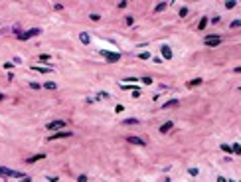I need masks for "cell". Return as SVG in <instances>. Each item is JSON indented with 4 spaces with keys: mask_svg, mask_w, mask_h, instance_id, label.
I'll return each mask as SVG.
<instances>
[{
    "mask_svg": "<svg viewBox=\"0 0 241 182\" xmlns=\"http://www.w3.org/2000/svg\"><path fill=\"white\" fill-rule=\"evenodd\" d=\"M0 176H14V178H24L22 174H18L12 168H6V166H0Z\"/></svg>",
    "mask_w": 241,
    "mask_h": 182,
    "instance_id": "obj_1",
    "label": "cell"
},
{
    "mask_svg": "<svg viewBox=\"0 0 241 182\" xmlns=\"http://www.w3.org/2000/svg\"><path fill=\"white\" fill-rule=\"evenodd\" d=\"M101 56L105 57L107 61H119L121 54H115V52H107V50H101Z\"/></svg>",
    "mask_w": 241,
    "mask_h": 182,
    "instance_id": "obj_2",
    "label": "cell"
},
{
    "mask_svg": "<svg viewBox=\"0 0 241 182\" xmlns=\"http://www.w3.org/2000/svg\"><path fill=\"white\" fill-rule=\"evenodd\" d=\"M204 42H206V46H211V48H213V46L221 44V38H219V36H208Z\"/></svg>",
    "mask_w": 241,
    "mask_h": 182,
    "instance_id": "obj_3",
    "label": "cell"
},
{
    "mask_svg": "<svg viewBox=\"0 0 241 182\" xmlns=\"http://www.w3.org/2000/svg\"><path fill=\"white\" fill-rule=\"evenodd\" d=\"M63 127H65V121H52V123H48V131H57Z\"/></svg>",
    "mask_w": 241,
    "mask_h": 182,
    "instance_id": "obj_4",
    "label": "cell"
},
{
    "mask_svg": "<svg viewBox=\"0 0 241 182\" xmlns=\"http://www.w3.org/2000/svg\"><path fill=\"white\" fill-rule=\"evenodd\" d=\"M73 133L71 131H61V133H54V135L50 136V141H57V139H65V136H71Z\"/></svg>",
    "mask_w": 241,
    "mask_h": 182,
    "instance_id": "obj_5",
    "label": "cell"
},
{
    "mask_svg": "<svg viewBox=\"0 0 241 182\" xmlns=\"http://www.w3.org/2000/svg\"><path fill=\"white\" fill-rule=\"evenodd\" d=\"M127 141H129L131 145H136V147H146V143H144V141L140 139V136H129Z\"/></svg>",
    "mask_w": 241,
    "mask_h": 182,
    "instance_id": "obj_6",
    "label": "cell"
},
{
    "mask_svg": "<svg viewBox=\"0 0 241 182\" xmlns=\"http://www.w3.org/2000/svg\"><path fill=\"white\" fill-rule=\"evenodd\" d=\"M38 34H40V30H38V28H34V30H30V32H24V34H20L18 38H20V40H30L32 36H38Z\"/></svg>",
    "mask_w": 241,
    "mask_h": 182,
    "instance_id": "obj_7",
    "label": "cell"
},
{
    "mask_svg": "<svg viewBox=\"0 0 241 182\" xmlns=\"http://www.w3.org/2000/svg\"><path fill=\"white\" fill-rule=\"evenodd\" d=\"M160 54H162V57H164V59H172V50H170L168 46H162Z\"/></svg>",
    "mask_w": 241,
    "mask_h": 182,
    "instance_id": "obj_8",
    "label": "cell"
},
{
    "mask_svg": "<svg viewBox=\"0 0 241 182\" xmlns=\"http://www.w3.org/2000/svg\"><path fill=\"white\" fill-rule=\"evenodd\" d=\"M172 127H174V123H172V121H166V123H164V125H162V127H160L158 131H160V133L164 135V133H168V131H170Z\"/></svg>",
    "mask_w": 241,
    "mask_h": 182,
    "instance_id": "obj_9",
    "label": "cell"
},
{
    "mask_svg": "<svg viewBox=\"0 0 241 182\" xmlns=\"http://www.w3.org/2000/svg\"><path fill=\"white\" fill-rule=\"evenodd\" d=\"M42 159H45L44 152H40V154H34V156H30V159L26 160V162H28V164H32V162H38V160H42Z\"/></svg>",
    "mask_w": 241,
    "mask_h": 182,
    "instance_id": "obj_10",
    "label": "cell"
},
{
    "mask_svg": "<svg viewBox=\"0 0 241 182\" xmlns=\"http://www.w3.org/2000/svg\"><path fill=\"white\" fill-rule=\"evenodd\" d=\"M178 103H180V101H178V99H170V101H166V103H164V109H170V107H176Z\"/></svg>",
    "mask_w": 241,
    "mask_h": 182,
    "instance_id": "obj_11",
    "label": "cell"
},
{
    "mask_svg": "<svg viewBox=\"0 0 241 182\" xmlns=\"http://www.w3.org/2000/svg\"><path fill=\"white\" fill-rule=\"evenodd\" d=\"M79 40H81L83 44H89V40H91V38H89L87 32H81V34H79Z\"/></svg>",
    "mask_w": 241,
    "mask_h": 182,
    "instance_id": "obj_12",
    "label": "cell"
},
{
    "mask_svg": "<svg viewBox=\"0 0 241 182\" xmlns=\"http://www.w3.org/2000/svg\"><path fill=\"white\" fill-rule=\"evenodd\" d=\"M166 8V2H158V4H156V6H154V12H156V14H158V12H162Z\"/></svg>",
    "mask_w": 241,
    "mask_h": 182,
    "instance_id": "obj_13",
    "label": "cell"
},
{
    "mask_svg": "<svg viewBox=\"0 0 241 182\" xmlns=\"http://www.w3.org/2000/svg\"><path fill=\"white\" fill-rule=\"evenodd\" d=\"M208 18H202V20H200V24H198V30H204V28H206V26H208Z\"/></svg>",
    "mask_w": 241,
    "mask_h": 182,
    "instance_id": "obj_14",
    "label": "cell"
},
{
    "mask_svg": "<svg viewBox=\"0 0 241 182\" xmlns=\"http://www.w3.org/2000/svg\"><path fill=\"white\" fill-rule=\"evenodd\" d=\"M32 69H36V71H42V73H50V71H52V68H40V65H34Z\"/></svg>",
    "mask_w": 241,
    "mask_h": 182,
    "instance_id": "obj_15",
    "label": "cell"
},
{
    "mask_svg": "<svg viewBox=\"0 0 241 182\" xmlns=\"http://www.w3.org/2000/svg\"><path fill=\"white\" fill-rule=\"evenodd\" d=\"M200 83H202V79H200V77H196V79H190V81H188V85H190V87H194V85H200Z\"/></svg>",
    "mask_w": 241,
    "mask_h": 182,
    "instance_id": "obj_16",
    "label": "cell"
},
{
    "mask_svg": "<svg viewBox=\"0 0 241 182\" xmlns=\"http://www.w3.org/2000/svg\"><path fill=\"white\" fill-rule=\"evenodd\" d=\"M138 123V119H125L123 121V125H136Z\"/></svg>",
    "mask_w": 241,
    "mask_h": 182,
    "instance_id": "obj_17",
    "label": "cell"
},
{
    "mask_svg": "<svg viewBox=\"0 0 241 182\" xmlns=\"http://www.w3.org/2000/svg\"><path fill=\"white\" fill-rule=\"evenodd\" d=\"M140 59H150V52H143V54H138Z\"/></svg>",
    "mask_w": 241,
    "mask_h": 182,
    "instance_id": "obj_18",
    "label": "cell"
},
{
    "mask_svg": "<svg viewBox=\"0 0 241 182\" xmlns=\"http://www.w3.org/2000/svg\"><path fill=\"white\" fill-rule=\"evenodd\" d=\"M55 87H57V85H55L54 81H48V83H45V89H55Z\"/></svg>",
    "mask_w": 241,
    "mask_h": 182,
    "instance_id": "obj_19",
    "label": "cell"
},
{
    "mask_svg": "<svg viewBox=\"0 0 241 182\" xmlns=\"http://www.w3.org/2000/svg\"><path fill=\"white\" fill-rule=\"evenodd\" d=\"M237 4V0H229V2H225V8H233Z\"/></svg>",
    "mask_w": 241,
    "mask_h": 182,
    "instance_id": "obj_20",
    "label": "cell"
},
{
    "mask_svg": "<svg viewBox=\"0 0 241 182\" xmlns=\"http://www.w3.org/2000/svg\"><path fill=\"white\" fill-rule=\"evenodd\" d=\"M89 20H93V22H99V20H101V16H99V14H91V16H89Z\"/></svg>",
    "mask_w": 241,
    "mask_h": 182,
    "instance_id": "obj_21",
    "label": "cell"
},
{
    "mask_svg": "<svg viewBox=\"0 0 241 182\" xmlns=\"http://www.w3.org/2000/svg\"><path fill=\"white\" fill-rule=\"evenodd\" d=\"M125 22H127V26H132V22H134V18H132V16H127V18H125Z\"/></svg>",
    "mask_w": 241,
    "mask_h": 182,
    "instance_id": "obj_22",
    "label": "cell"
},
{
    "mask_svg": "<svg viewBox=\"0 0 241 182\" xmlns=\"http://www.w3.org/2000/svg\"><path fill=\"white\" fill-rule=\"evenodd\" d=\"M117 6H119V8H127V6H129V2H127V0H121Z\"/></svg>",
    "mask_w": 241,
    "mask_h": 182,
    "instance_id": "obj_23",
    "label": "cell"
},
{
    "mask_svg": "<svg viewBox=\"0 0 241 182\" xmlns=\"http://www.w3.org/2000/svg\"><path fill=\"white\" fill-rule=\"evenodd\" d=\"M77 182H87V176H85V174H79V176H77Z\"/></svg>",
    "mask_w": 241,
    "mask_h": 182,
    "instance_id": "obj_24",
    "label": "cell"
},
{
    "mask_svg": "<svg viewBox=\"0 0 241 182\" xmlns=\"http://www.w3.org/2000/svg\"><path fill=\"white\" fill-rule=\"evenodd\" d=\"M241 26V20H233V22H231V28H239Z\"/></svg>",
    "mask_w": 241,
    "mask_h": 182,
    "instance_id": "obj_25",
    "label": "cell"
},
{
    "mask_svg": "<svg viewBox=\"0 0 241 182\" xmlns=\"http://www.w3.org/2000/svg\"><path fill=\"white\" fill-rule=\"evenodd\" d=\"M221 150H225V152H231V145H221Z\"/></svg>",
    "mask_w": 241,
    "mask_h": 182,
    "instance_id": "obj_26",
    "label": "cell"
},
{
    "mask_svg": "<svg viewBox=\"0 0 241 182\" xmlns=\"http://www.w3.org/2000/svg\"><path fill=\"white\" fill-rule=\"evenodd\" d=\"M188 172H190L192 176H198V172H200V170H198V168H190V170H188Z\"/></svg>",
    "mask_w": 241,
    "mask_h": 182,
    "instance_id": "obj_27",
    "label": "cell"
},
{
    "mask_svg": "<svg viewBox=\"0 0 241 182\" xmlns=\"http://www.w3.org/2000/svg\"><path fill=\"white\" fill-rule=\"evenodd\" d=\"M30 87H32V89H40V83H36V81H32V83H30Z\"/></svg>",
    "mask_w": 241,
    "mask_h": 182,
    "instance_id": "obj_28",
    "label": "cell"
},
{
    "mask_svg": "<svg viewBox=\"0 0 241 182\" xmlns=\"http://www.w3.org/2000/svg\"><path fill=\"white\" fill-rule=\"evenodd\" d=\"M40 59H42V61H48V59H50V56H48V54H42V56H40Z\"/></svg>",
    "mask_w": 241,
    "mask_h": 182,
    "instance_id": "obj_29",
    "label": "cell"
},
{
    "mask_svg": "<svg viewBox=\"0 0 241 182\" xmlns=\"http://www.w3.org/2000/svg\"><path fill=\"white\" fill-rule=\"evenodd\" d=\"M188 14V8H180V16H186Z\"/></svg>",
    "mask_w": 241,
    "mask_h": 182,
    "instance_id": "obj_30",
    "label": "cell"
},
{
    "mask_svg": "<svg viewBox=\"0 0 241 182\" xmlns=\"http://www.w3.org/2000/svg\"><path fill=\"white\" fill-rule=\"evenodd\" d=\"M143 83H148V85H150V83H152V79H150V77H143Z\"/></svg>",
    "mask_w": 241,
    "mask_h": 182,
    "instance_id": "obj_31",
    "label": "cell"
},
{
    "mask_svg": "<svg viewBox=\"0 0 241 182\" xmlns=\"http://www.w3.org/2000/svg\"><path fill=\"white\" fill-rule=\"evenodd\" d=\"M218 182H227V180H225L223 176H219V178H218Z\"/></svg>",
    "mask_w": 241,
    "mask_h": 182,
    "instance_id": "obj_32",
    "label": "cell"
},
{
    "mask_svg": "<svg viewBox=\"0 0 241 182\" xmlns=\"http://www.w3.org/2000/svg\"><path fill=\"white\" fill-rule=\"evenodd\" d=\"M22 182H32V180H30V178H28V176H24V180Z\"/></svg>",
    "mask_w": 241,
    "mask_h": 182,
    "instance_id": "obj_33",
    "label": "cell"
},
{
    "mask_svg": "<svg viewBox=\"0 0 241 182\" xmlns=\"http://www.w3.org/2000/svg\"><path fill=\"white\" fill-rule=\"evenodd\" d=\"M2 99H6V97H4V95H2V93H0V101H2Z\"/></svg>",
    "mask_w": 241,
    "mask_h": 182,
    "instance_id": "obj_34",
    "label": "cell"
}]
</instances>
